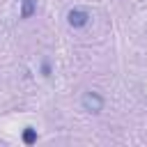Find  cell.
I'll return each instance as SVG.
<instances>
[{
	"label": "cell",
	"instance_id": "3",
	"mask_svg": "<svg viewBox=\"0 0 147 147\" xmlns=\"http://www.w3.org/2000/svg\"><path fill=\"white\" fill-rule=\"evenodd\" d=\"M37 11V0H21V18H30Z\"/></svg>",
	"mask_w": 147,
	"mask_h": 147
},
{
	"label": "cell",
	"instance_id": "2",
	"mask_svg": "<svg viewBox=\"0 0 147 147\" xmlns=\"http://www.w3.org/2000/svg\"><path fill=\"white\" fill-rule=\"evenodd\" d=\"M90 11L87 9H83V7H74V9H69V14H67V23L71 25V28H85L87 23H90Z\"/></svg>",
	"mask_w": 147,
	"mask_h": 147
},
{
	"label": "cell",
	"instance_id": "1",
	"mask_svg": "<svg viewBox=\"0 0 147 147\" xmlns=\"http://www.w3.org/2000/svg\"><path fill=\"white\" fill-rule=\"evenodd\" d=\"M80 106H83V110H87V113H92V115H99L101 110H103V106H106V99L99 94V92H85L83 96H80Z\"/></svg>",
	"mask_w": 147,
	"mask_h": 147
},
{
	"label": "cell",
	"instance_id": "4",
	"mask_svg": "<svg viewBox=\"0 0 147 147\" xmlns=\"http://www.w3.org/2000/svg\"><path fill=\"white\" fill-rule=\"evenodd\" d=\"M23 142H25V145H32V142H37V129H32V126H25V131H23Z\"/></svg>",
	"mask_w": 147,
	"mask_h": 147
},
{
	"label": "cell",
	"instance_id": "5",
	"mask_svg": "<svg viewBox=\"0 0 147 147\" xmlns=\"http://www.w3.org/2000/svg\"><path fill=\"white\" fill-rule=\"evenodd\" d=\"M41 71H44V76H51V64L44 62V64H41Z\"/></svg>",
	"mask_w": 147,
	"mask_h": 147
}]
</instances>
